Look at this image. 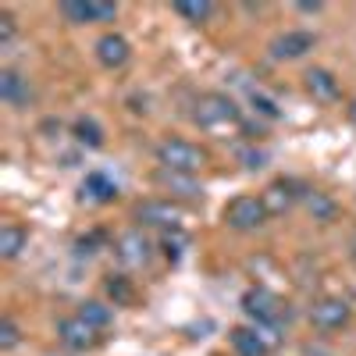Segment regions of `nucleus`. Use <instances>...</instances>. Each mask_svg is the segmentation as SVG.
<instances>
[{
    "mask_svg": "<svg viewBox=\"0 0 356 356\" xmlns=\"http://www.w3.org/2000/svg\"><path fill=\"white\" fill-rule=\"evenodd\" d=\"M175 15H182L193 25H203V22H211L214 4L211 0H175Z\"/></svg>",
    "mask_w": 356,
    "mask_h": 356,
    "instance_id": "nucleus-20",
    "label": "nucleus"
},
{
    "mask_svg": "<svg viewBox=\"0 0 356 356\" xmlns=\"http://www.w3.org/2000/svg\"><path fill=\"white\" fill-rule=\"evenodd\" d=\"M57 342H61L65 349H72V353H86V349H93L100 342V332L75 314V317H61V321H57Z\"/></svg>",
    "mask_w": 356,
    "mask_h": 356,
    "instance_id": "nucleus-7",
    "label": "nucleus"
},
{
    "mask_svg": "<svg viewBox=\"0 0 356 356\" xmlns=\"http://www.w3.org/2000/svg\"><path fill=\"white\" fill-rule=\"evenodd\" d=\"M157 161H161V168H168V171H182V175H196L203 164H207V154L200 150L196 143H189V139H164V143H157Z\"/></svg>",
    "mask_w": 356,
    "mask_h": 356,
    "instance_id": "nucleus-2",
    "label": "nucleus"
},
{
    "mask_svg": "<svg viewBox=\"0 0 356 356\" xmlns=\"http://www.w3.org/2000/svg\"><path fill=\"white\" fill-rule=\"evenodd\" d=\"M97 61L107 68V72H118L132 61V43L122 36V33H104L97 40Z\"/></svg>",
    "mask_w": 356,
    "mask_h": 356,
    "instance_id": "nucleus-11",
    "label": "nucleus"
},
{
    "mask_svg": "<svg viewBox=\"0 0 356 356\" xmlns=\"http://www.w3.org/2000/svg\"><path fill=\"white\" fill-rule=\"evenodd\" d=\"M75 139L82 146H89V150H100V146H104V129L93 122V118H79V122H75Z\"/></svg>",
    "mask_w": 356,
    "mask_h": 356,
    "instance_id": "nucleus-21",
    "label": "nucleus"
},
{
    "mask_svg": "<svg viewBox=\"0 0 356 356\" xmlns=\"http://www.w3.org/2000/svg\"><path fill=\"white\" fill-rule=\"evenodd\" d=\"M307 207H310V211H314L317 218H324V221H328V218H332V211H335L332 200H324L321 193H310V196H307Z\"/></svg>",
    "mask_w": 356,
    "mask_h": 356,
    "instance_id": "nucleus-24",
    "label": "nucleus"
},
{
    "mask_svg": "<svg viewBox=\"0 0 356 356\" xmlns=\"http://www.w3.org/2000/svg\"><path fill=\"white\" fill-rule=\"evenodd\" d=\"M61 15H65L72 25L114 22V18H118V4H111V0H65Z\"/></svg>",
    "mask_w": 356,
    "mask_h": 356,
    "instance_id": "nucleus-8",
    "label": "nucleus"
},
{
    "mask_svg": "<svg viewBox=\"0 0 356 356\" xmlns=\"http://www.w3.org/2000/svg\"><path fill=\"white\" fill-rule=\"evenodd\" d=\"M114 253H118V260H122L125 267H146L150 264V257H154V243L143 235V228H129V232H122L118 235V243H114Z\"/></svg>",
    "mask_w": 356,
    "mask_h": 356,
    "instance_id": "nucleus-9",
    "label": "nucleus"
},
{
    "mask_svg": "<svg viewBox=\"0 0 356 356\" xmlns=\"http://www.w3.org/2000/svg\"><path fill=\"white\" fill-rule=\"evenodd\" d=\"M314 47H317L314 33H307V29H289V33L275 36L267 50H271L275 61H300V57H307Z\"/></svg>",
    "mask_w": 356,
    "mask_h": 356,
    "instance_id": "nucleus-10",
    "label": "nucleus"
},
{
    "mask_svg": "<svg viewBox=\"0 0 356 356\" xmlns=\"http://www.w3.org/2000/svg\"><path fill=\"white\" fill-rule=\"evenodd\" d=\"M193 122L207 132H221V129H239L243 122V111L235 107L232 97L225 93H203L196 100V111H193Z\"/></svg>",
    "mask_w": 356,
    "mask_h": 356,
    "instance_id": "nucleus-1",
    "label": "nucleus"
},
{
    "mask_svg": "<svg viewBox=\"0 0 356 356\" xmlns=\"http://www.w3.org/2000/svg\"><path fill=\"white\" fill-rule=\"evenodd\" d=\"M29 79L22 75V72H15V68H4L0 72V100L4 104H11V107H22V104H29Z\"/></svg>",
    "mask_w": 356,
    "mask_h": 356,
    "instance_id": "nucleus-13",
    "label": "nucleus"
},
{
    "mask_svg": "<svg viewBox=\"0 0 356 356\" xmlns=\"http://www.w3.org/2000/svg\"><path fill=\"white\" fill-rule=\"evenodd\" d=\"M303 86L317 104H339V97H342V86H339L335 72H328V68H310L303 75Z\"/></svg>",
    "mask_w": 356,
    "mask_h": 356,
    "instance_id": "nucleus-12",
    "label": "nucleus"
},
{
    "mask_svg": "<svg viewBox=\"0 0 356 356\" xmlns=\"http://www.w3.org/2000/svg\"><path fill=\"white\" fill-rule=\"evenodd\" d=\"M107 292H111V300H114V303H132V289L125 285V278H114V275H111Z\"/></svg>",
    "mask_w": 356,
    "mask_h": 356,
    "instance_id": "nucleus-23",
    "label": "nucleus"
},
{
    "mask_svg": "<svg viewBox=\"0 0 356 356\" xmlns=\"http://www.w3.org/2000/svg\"><path fill=\"white\" fill-rule=\"evenodd\" d=\"M25 246H29V232H25L22 225H15V221L0 225V257H4V260H15Z\"/></svg>",
    "mask_w": 356,
    "mask_h": 356,
    "instance_id": "nucleus-18",
    "label": "nucleus"
},
{
    "mask_svg": "<svg viewBox=\"0 0 356 356\" xmlns=\"http://www.w3.org/2000/svg\"><path fill=\"white\" fill-rule=\"evenodd\" d=\"M349 122H353V125H356V100H353V104H349Z\"/></svg>",
    "mask_w": 356,
    "mask_h": 356,
    "instance_id": "nucleus-26",
    "label": "nucleus"
},
{
    "mask_svg": "<svg viewBox=\"0 0 356 356\" xmlns=\"http://www.w3.org/2000/svg\"><path fill=\"white\" fill-rule=\"evenodd\" d=\"M232 349L239 353V356H267V353H271V346L264 342L257 324H253V328H246V324L232 328Z\"/></svg>",
    "mask_w": 356,
    "mask_h": 356,
    "instance_id": "nucleus-14",
    "label": "nucleus"
},
{
    "mask_svg": "<svg viewBox=\"0 0 356 356\" xmlns=\"http://www.w3.org/2000/svg\"><path fill=\"white\" fill-rule=\"evenodd\" d=\"M296 196H300V193H292V182H271L260 193V200H264V207H267V214H271V218L289 214L296 207Z\"/></svg>",
    "mask_w": 356,
    "mask_h": 356,
    "instance_id": "nucleus-15",
    "label": "nucleus"
},
{
    "mask_svg": "<svg viewBox=\"0 0 356 356\" xmlns=\"http://www.w3.org/2000/svg\"><path fill=\"white\" fill-rule=\"evenodd\" d=\"M15 33H18V25H15V18L4 11V15H0V47H8V43L15 40Z\"/></svg>",
    "mask_w": 356,
    "mask_h": 356,
    "instance_id": "nucleus-25",
    "label": "nucleus"
},
{
    "mask_svg": "<svg viewBox=\"0 0 356 356\" xmlns=\"http://www.w3.org/2000/svg\"><path fill=\"white\" fill-rule=\"evenodd\" d=\"M353 317V307L342 300V296H324L310 307V324L317 332H342Z\"/></svg>",
    "mask_w": 356,
    "mask_h": 356,
    "instance_id": "nucleus-6",
    "label": "nucleus"
},
{
    "mask_svg": "<svg viewBox=\"0 0 356 356\" xmlns=\"http://www.w3.org/2000/svg\"><path fill=\"white\" fill-rule=\"evenodd\" d=\"M79 193H82V200H86V203H111V200L118 196V186L111 182L107 175H100V171H89V175L82 178Z\"/></svg>",
    "mask_w": 356,
    "mask_h": 356,
    "instance_id": "nucleus-16",
    "label": "nucleus"
},
{
    "mask_svg": "<svg viewBox=\"0 0 356 356\" xmlns=\"http://www.w3.org/2000/svg\"><path fill=\"white\" fill-rule=\"evenodd\" d=\"M225 221L235 232H257V228H264L267 221H271V214H267V207H264L260 196L243 193V196H235V200L225 203Z\"/></svg>",
    "mask_w": 356,
    "mask_h": 356,
    "instance_id": "nucleus-4",
    "label": "nucleus"
},
{
    "mask_svg": "<svg viewBox=\"0 0 356 356\" xmlns=\"http://www.w3.org/2000/svg\"><path fill=\"white\" fill-rule=\"evenodd\" d=\"M136 221L150 228H164V232H178L186 221V211L171 200H143L136 207Z\"/></svg>",
    "mask_w": 356,
    "mask_h": 356,
    "instance_id": "nucleus-5",
    "label": "nucleus"
},
{
    "mask_svg": "<svg viewBox=\"0 0 356 356\" xmlns=\"http://www.w3.org/2000/svg\"><path fill=\"white\" fill-rule=\"evenodd\" d=\"M79 317L89 321L97 332H104V328H111V324H114V310H111L107 303H100V300H86V303H79Z\"/></svg>",
    "mask_w": 356,
    "mask_h": 356,
    "instance_id": "nucleus-19",
    "label": "nucleus"
},
{
    "mask_svg": "<svg viewBox=\"0 0 356 356\" xmlns=\"http://www.w3.org/2000/svg\"><path fill=\"white\" fill-rule=\"evenodd\" d=\"M18 342H22V328L15 324V317H4L0 321V353L18 349Z\"/></svg>",
    "mask_w": 356,
    "mask_h": 356,
    "instance_id": "nucleus-22",
    "label": "nucleus"
},
{
    "mask_svg": "<svg viewBox=\"0 0 356 356\" xmlns=\"http://www.w3.org/2000/svg\"><path fill=\"white\" fill-rule=\"evenodd\" d=\"M243 310L253 324H267V328H278V324L289 317V303L282 296L267 292V289H250L243 296Z\"/></svg>",
    "mask_w": 356,
    "mask_h": 356,
    "instance_id": "nucleus-3",
    "label": "nucleus"
},
{
    "mask_svg": "<svg viewBox=\"0 0 356 356\" xmlns=\"http://www.w3.org/2000/svg\"><path fill=\"white\" fill-rule=\"evenodd\" d=\"M157 186L171 189V196H189V200L200 196L196 178H193V175H182V171H168V168H161V171H157Z\"/></svg>",
    "mask_w": 356,
    "mask_h": 356,
    "instance_id": "nucleus-17",
    "label": "nucleus"
}]
</instances>
